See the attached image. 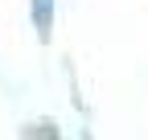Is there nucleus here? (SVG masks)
Instances as JSON below:
<instances>
[{"mask_svg": "<svg viewBox=\"0 0 148 140\" xmlns=\"http://www.w3.org/2000/svg\"><path fill=\"white\" fill-rule=\"evenodd\" d=\"M33 16H37V29L49 33V0H33Z\"/></svg>", "mask_w": 148, "mask_h": 140, "instance_id": "1", "label": "nucleus"}]
</instances>
